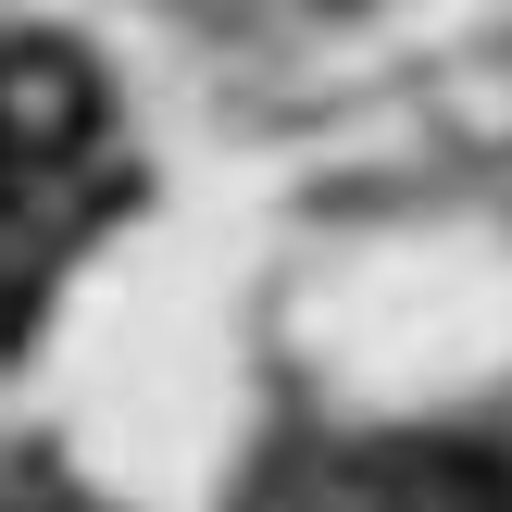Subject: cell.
<instances>
[{"label":"cell","mask_w":512,"mask_h":512,"mask_svg":"<svg viewBox=\"0 0 512 512\" xmlns=\"http://www.w3.org/2000/svg\"><path fill=\"white\" fill-rule=\"evenodd\" d=\"M375 500L388 512H512V475L488 463V450H388Z\"/></svg>","instance_id":"6da1fadb"}]
</instances>
